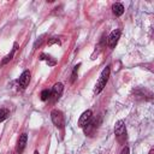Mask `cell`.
Masks as SVG:
<instances>
[{
  "mask_svg": "<svg viewBox=\"0 0 154 154\" xmlns=\"http://www.w3.org/2000/svg\"><path fill=\"white\" fill-rule=\"evenodd\" d=\"M109 72H111L109 66H106V67L102 70V72H101V75H100V78H99V81H97L96 84H95L94 94H99V93L106 87V83L108 82V78H109Z\"/></svg>",
  "mask_w": 154,
  "mask_h": 154,
  "instance_id": "obj_1",
  "label": "cell"
},
{
  "mask_svg": "<svg viewBox=\"0 0 154 154\" xmlns=\"http://www.w3.org/2000/svg\"><path fill=\"white\" fill-rule=\"evenodd\" d=\"M51 119L53 122V124L57 128H63L64 126V116L63 112L59 109H53L51 112Z\"/></svg>",
  "mask_w": 154,
  "mask_h": 154,
  "instance_id": "obj_2",
  "label": "cell"
},
{
  "mask_svg": "<svg viewBox=\"0 0 154 154\" xmlns=\"http://www.w3.org/2000/svg\"><path fill=\"white\" fill-rule=\"evenodd\" d=\"M119 37H120V30H119V29L113 30V31L108 35V37H107V45H108V47H109V48H114L116 45L118 43Z\"/></svg>",
  "mask_w": 154,
  "mask_h": 154,
  "instance_id": "obj_3",
  "label": "cell"
},
{
  "mask_svg": "<svg viewBox=\"0 0 154 154\" xmlns=\"http://www.w3.org/2000/svg\"><path fill=\"white\" fill-rule=\"evenodd\" d=\"M91 118H93V112L90 111V109H87V111H84L82 114H81V117H79V119H78V126L79 128H84L90 120H91Z\"/></svg>",
  "mask_w": 154,
  "mask_h": 154,
  "instance_id": "obj_4",
  "label": "cell"
},
{
  "mask_svg": "<svg viewBox=\"0 0 154 154\" xmlns=\"http://www.w3.org/2000/svg\"><path fill=\"white\" fill-rule=\"evenodd\" d=\"M63 90H64V87H63L61 83L54 84V87H53L52 90H51V97H52V100H53V101H57V100L61 96Z\"/></svg>",
  "mask_w": 154,
  "mask_h": 154,
  "instance_id": "obj_5",
  "label": "cell"
},
{
  "mask_svg": "<svg viewBox=\"0 0 154 154\" xmlns=\"http://www.w3.org/2000/svg\"><path fill=\"white\" fill-rule=\"evenodd\" d=\"M30 82V71L29 70H25L22 72V75L19 76V79H18V83L22 88H25Z\"/></svg>",
  "mask_w": 154,
  "mask_h": 154,
  "instance_id": "obj_6",
  "label": "cell"
},
{
  "mask_svg": "<svg viewBox=\"0 0 154 154\" xmlns=\"http://www.w3.org/2000/svg\"><path fill=\"white\" fill-rule=\"evenodd\" d=\"M26 140H28L26 134H22V135L19 136L18 142H17V148H16V150H17L18 154H20V153L24 150V148H25V146H26Z\"/></svg>",
  "mask_w": 154,
  "mask_h": 154,
  "instance_id": "obj_7",
  "label": "cell"
},
{
  "mask_svg": "<svg viewBox=\"0 0 154 154\" xmlns=\"http://www.w3.org/2000/svg\"><path fill=\"white\" fill-rule=\"evenodd\" d=\"M124 132H125V122L123 119H120L114 125V135L119 137V136L124 135Z\"/></svg>",
  "mask_w": 154,
  "mask_h": 154,
  "instance_id": "obj_8",
  "label": "cell"
},
{
  "mask_svg": "<svg viewBox=\"0 0 154 154\" xmlns=\"http://www.w3.org/2000/svg\"><path fill=\"white\" fill-rule=\"evenodd\" d=\"M112 12H113L114 16L119 17V16H122V14L124 13V6H123L120 2H116V4H113V6H112Z\"/></svg>",
  "mask_w": 154,
  "mask_h": 154,
  "instance_id": "obj_9",
  "label": "cell"
},
{
  "mask_svg": "<svg viewBox=\"0 0 154 154\" xmlns=\"http://www.w3.org/2000/svg\"><path fill=\"white\" fill-rule=\"evenodd\" d=\"M41 60H46V63L49 65V66H54L57 64V61L51 57V55H47V54H41Z\"/></svg>",
  "mask_w": 154,
  "mask_h": 154,
  "instance_id": "obj_10",
  "label": "cell"
},
{
  "mask_svg": "<svg viewBox=\"0 0 154 154\" xmlns=\"http://www.w3.org/2000/svg\"><path fill=\"white\" fill-rule=\"evenodd\" d=\"M16 49H17V43H14V46H13V48H12V51H11V53H10V54H7V55L5 57V59H4L2 61H1V64H2V65H5V64H7V63H8V61H10L11 59H12V57H13V54L16 53Z\"/></svg>",
  "mask_w": 154,
  "mask_h": 154,
  "instance_id": "obj_11",
  "label": "cell"
},
{
  "mask_svg": "<svg viewBox=\"0 0 154 154\" xmlns=\"http://www.w3.org/2000/svg\"><path fill=\"white\" fill-rule=\"evenodd\" d=\"M8 114H10L8 109H6V108H0V123L4 122V120L8 117Z\"/></svg>",
  "mask_w": 154,
  "mask_h": 154,
  "instance_id": "obj_12",
  "label": "cell"
},
{
  "mask_svg": "<svg viewBox=\"0 0 154 154\" xmlns=\"http://www.w3.org/2000/svg\"><path fill=\"white\" fill-rule=\"evenodd\" d=\"M49 97H51V90L45 89V90L41 91V100H42V101H46V100H48Z\"/></svg>",
  "mask_w": 154,
  "mask_h": 154,
  "instance_id": "obj_13",
  "label": "cell"
},
{
  "mask_svg": "<svg viewBox=\"0 0 154 154\" xmlns=\"http://www.w3.org/2000/svg\"><path fill=\"white\" fill-rule=\"evenodd\" d=\"M81 64H77L75 67H73V71H72V75H71V82H75L76 78H77V73H78V69H79Z\"/></svg>",
  "mask_w": 154,
  "mask_h": 154,
  "instance_id": "obj_14",
  "label": "cell"
},
{
  "mask_svg": "<svg viewBox=\"0 0 154 154\" xmlns=\"http://www.w3.org/2000/svg\"><path fill=\"white\" fill-rule=\"evenodd\" d=\"M54 43H58V45H59L60 41H59L57 37H52V38L48 41V46H52V45H54Z\"/></svg>",
  "mask_w": 154,
  "mask_h": 154,
  "instance_id": "obj_15",
  "label": "cell"
},
{
  "mask_svg": "<svg viewBox=\"0 0 154 154\" xmlns=\"http://www.w3.org/2000/svg\"><path fill=\"white\" fill-rule=\"evenodd\" d=\"M120 154H129V148H128V147H124Z\"/></svg>",
  "mask_w": 154,
  "mask_h": 154,
  "instance_id": "obj_16",
  "label": "cell"
},
{
  "mask_svg": "<svg viewBox=\"0 0 154 154\" xmlns=\"http://www.w3.org/2000/svg\"><path fill=\"white\" fill-rule=\"evenodd\" d=\"M149 154H154V149H150V152H149Z\"/></svg>",
  "mask_w": 154,
  "mask_h": 154,
  "instance_id": "obj_17",
  "label": "cell"
},
{
  "mask_svg": "<svg viewBox=\"0 0 154 154\" xmlns=\"http://www.w3.org/2000/svg\"><path fill=\"white\" fill-rule=\"evenodd\" d=\"M34 154H38V152H37V150H35V153H34Z\"/></svg>",
  "mask_w": 154,
  "mask_h": 154,
  "instance_id": "obj_18",
  "label": "cell"
}]
</instances>
